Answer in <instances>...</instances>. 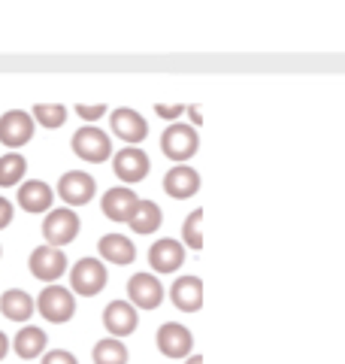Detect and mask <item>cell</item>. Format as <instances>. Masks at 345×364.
I'll return each instance as SVG.
<instances>
[{
    "label": "cell",
    "mask_w": 345,
    "mask_h": 364,
    "mask_svg": "<svg viewBox=\"0 0 345 364\" xmlns=\"http://www.w3.org/2000/svg\"><path fill=\"white\" fill-rule=\"evenodd\" d=\"M109 124H112V134L119 136V140H124L128 146L143 143L146 136H148V122H146V119H143L136 109H131V107L115 109Z\"/></svg>",
    "instance_id": "obj_12"
},
{
    "label": "cell",
    "mask_w": 345,
    "mask_h": 364,
    "mask_svg": "<svg viewBox=\"0 0 345 364\" xmlns=\"http://www.w3.org/2000/svg\"><path fill=\"white\" fill-rule=\"evenodd\" d=\"M164 191L170 198L176 200H185V198H194L200 191V173L188 164H176L172 170H167L164 176Z\"/></svg>",
    "instance_id": "obj_16"
},
{
    "label": "cell",
    "mask_w": 345,
    "mask_h": 364,
    "mask_svg": "<svg viewBox=\"0 0 345 364\" xmlns=\"http://www.w3.org/2000/svg\"><path fill=\"white\" fill-rule=\"evenodd\" d=\"M76 116L85 119V122H97L106 116V107L103 104H76Z\"/></svg>",
    "instance_id": "obj_27"
},
{
    "label": "cell",
    "mask_w": 345,
    "mask_h": 364,
    "mask_svg": "<svg viewBox=\"0 0 345 364\" xmlns=\"http://www.w3.org/2000/svg\"><path fill=\"white\" fill-rule=\"evenodd\" d=\"M33 131H37V122L31 119V112L25 109H9L0 116V143L9 146V149H21L25 143H31Z\"/></svg>",
    "instance_id": "obj_7"
},
{
    "label": "cell",
    "mask_w": 345,
    "mask_h": 364,
    "mask_svg": "<svg viewBox=\"0 0 345 364\" xmlns=\"http://www.w3.org/2000/svg\"><path fill=\"white\" fill-rule=\"evenodd\" d=\"M0 255H4V249H0Z\"/></svg>",
    "instance_id": "obj_34"
},
{
    "label": "cell",
    "mask_w": 345,
    "mask_h": 364,
    "mask_svg": "<svg viewBox=\"0 0 345 364\" xmlns=\"http://www.w3.org/2000/svg\"><path fill=\"white\" fill-rule=\"evenodd\" d=\"M94 191H97V182L91 173H85V170H70V173H64L61 182H58V195L64 198V203L70 210L91 203Z\"/></svg>",
    "instance_id": "obj_9"
},
{
    "label": "cell",
    "mask_w": 345,
    "mask_h": 364,
    "mask_svg": "<svg viewBox=\"0 0 345 364\" xmlns=\"http://www.w3.org/2000/svg\"><path fill=\"white\" fill-rule=\"evenodd\" d=\"M182 243L191 246L194 252L203 249V210H194L185 219V225H182Z\"/></svg>",
    "instance_id": "obj_26"
},
{
    "label": "cell",
    "mask_w": 345,
    "mask_h": 364,
    "mask_svg": "<svg viewBox=\"0 0 345 364\" xmlns=\"http://www.w3.org/2000/svg\"><path fill=\"white\" fill-rule=\"evenodd\" d=\"M91 358H94V364H128V346L115 337L100 340V343H94Z\"/></svg>",
    "instance_id": "obj_24"
},
{
    "label": "cell",
    "mask_w": 345,
    "mask_h": 364,
    "mask_svg": "<svg viewBox=\"0 0 345 364\" xmlns=\"http://www.w3.org/2000/svg\"><path fill=\"white\" fill-rule=\"evenodd\" d=\"M128 298L133 310H158L164 304V286L155 273H133L128 282Z\"/></svg>",
    "instance_id": "obj_8"
},
{
    "label": "cell",
    "mask_w": 345,
    "mask_h": 364,
    "mask_svg": "<svg viewBox=\"0 0 345 364\" xmlns=\"http://www.w3.org/2000/svg\"><path fill=\"white\" fill-rule=\"evenodd\" d=\"M52 200H55V191L49 188V182L43 179H28L21 182L18 188V207L25 213H52Z\"/></svg>",
    "instance_id": "obj_18"
},
{
    "label": "cell",
    "mask_w": 345,
    "mask_h": 364,
    "mask_svg": "<svg viewBox=\"0 0 345 364\" xmlns=\"http://www.w3.org/2000/svg\"><path fill=\"white\" fill-rule=\"evenodd\" d=\"M185 364H203V355H191Z\"/></svg>",
    "instance_id": "obj_33"
},
{
    "label": "cell",
    "mask_w": 345,
    "mask_h": 364,
    "mask_svg": "<svg viewBox=\"0 0 345 364\" xmlns=\"http://www.w3.org/2000/svg\"><path fill=\"white\" fill-rule=\"evenodd\" d=\"M43 364H79L73 352H67V349H52V352H45L43 355Z\"/></svg>",
    "instance_id": "obj_28"
},
{
    "label": "cell",
    "mask_w": 345,
    "mask_h": 364,
    "mask_svg": "<svg viewBox=\"0 0 345 364\" xmlns=\"http://www.w3.org/2000/svg\"><path fill=\"white\" fill-rule=\"evenodd\" d=\"M79 215L70 207H61V210H52L49 215L43 219V237H45V246H55L61 249L67 243H73L79 237Z\"/></svg>",
    "instance_id": "obj_5"
},
{
    "label": "cell",
    "mask_w": 345,
    "mask_h": 364,
    "mask_svg": "<svg viewBox=\"0 0 345 364\" xmlns=\"http://www.w3.org/2000/svg\"><path fill=\"white\" fill-rule=\"evenodd\" d=\"M155 112H158L160 119H167V122H176L182 112H185V107H182V104H158Z\"/></svg>",
    "instance_id": "obj_29"
},
{
    "label": "cell",
    "mask_w": 345,
    "mask_h": 364,
    "mask_svg": "<svg viewBox=\"0 0 345 364\" xmlns=\"http://www.w3.org/2000/svg\"><path fill=\"white\" fill-rule=\"evenodd\" d=\"M136 203H140V198H136L133 188L115 186V188H109L106 195H103L100 210H103V215H106V219H112V222H131Z\"/></svg>",
    "instance_id": "obj_15"
},
{
    "label": "cell",
    "mask_w": 345,
    "mask_h": 364,
    "mask_svg": "<svg viewBox=\"0 0 345 364\" xmlns=\"http://www.w3.org/2000/svg\"><path fill=\"white\" fill-rule=\"evenodd\" d=\"M103 325H106V331L115 340H124V337H131L136 331L140 316H136V310L128 301H112L106 310H103Z\"/></svg>",
    "instance_id": "obj_13"
},
{
    "label": "cell",
    "mask_w": 345,
    "mask_h": 364,
    "mask_svg": "<svg viewBox=\"0 0 345 364\" xmlns=\"http://www.w3.org/2000/svg\"><path fill=\"white\" fill-rule=\"evenodd\" d=\"M170 301L179 313H197L203 306V279L200 277H179L170 289Z\"/></svg>",
    "instance_id": "obj_17"
},
{
    "label": "cell",
    "mask_w": 345,
    "mask_h": 364,
    "mask_svg": "<svg viewBox=\"0 0 345 364\" xmlns=\"http://www.w3.org/2000/svg\"><path fill=\"white\" fill-rule=\"evenodd\" d=\"M6 352H9V337H6L4 331H0V361L6 358Z\"/></svg>",
    "instance_id": "obj_31"
},
{
    "label": "cell",
    "mask_w": 345,
    "mask_h": 364,
    "mask_svg": "<svg viewBox=\"0 0 345 364\" xmlns=\"http://www.w3.org/2000/svg\"><path fill=\"white\" fill-rule=\"evenodd\" d=\"M148 170H152V161H148V155L140 149V146H124L112 155V173L119 176L121 182H143L148 176Z\"/></svg>",
    "instance_id": "obj_6"
},
{
    "label": "cell",
    "mask_w": 345,
    "mask_h": 364,
    "mask_svg": "<svg viewBox=\"0 0 345 364\" xmlns=\"http://www.w3.org/2000/svg\"><path fill=\"white\" fill-rule=\"evenodd\" d=\"M97 252H100V261H106V264H119V267H128V264L136 261V246L131 243V237H124V234L100 237Z\"/></svg>",
    "instance_id": "obj_19"
},
{
    "label": "cell",
    "mask_w": 345,
    "mask_h": 364,
    "mask_svg": "<svg viewBox=\"0 0 345 364\" xmlns=\"http://www.w3.org/2000/svg\"><path fill=\"white\" fill-rule=\"evenodd\" d=\"M13 203H9L4 195H0V231H4V228H9V222H13Z\"/></svg>",
    "instance_id": "obj_30"
},
{
    "label": "cell",
    "mask_w": 345,
    "mask_h": 364,
    "mask_svg": "<svg viewBox=\"0 0 345 364\" xmlns=\"http://www.w3.org/2000/svg\"><path fill=\"white\" fill-rule=\"evenodd\" d=\"M160 222H164V215H160V207L155 200H140L136 203V210H133V215H131V228L136 234H155L158 228H160Z\"/></svg>",
    "instance_id": "obj_22"
},
{
    "label": "cell",
    "mask_w": 345,
    "mask_h": 364,
    "mask_svg": "<svg viewBox=\"0 0 345 364\" xmlns=\"http://www.w3.org/2000/svg\"><path fill=\"white\" fill-rule=\"evenodd\" d=\"M106 282H109V270L100 258H79L70 270V289L76 294H82V298L100 294L106 289Z\"/></svg>",
    "instance_id": "obj_2"
},
{
    "label": "cell",
    "mask_w": 345,
    "mask_h": 364,
    "mask_svg": "<svg viewBox=\"0 0 345 364\" xmlns=\"http://www.w3.org/2000/svg\"><path fill=\"white\" fill-rule=\"evenodd\" d=\"M31 119L43 124V128H61L67 122V107L64 104H37L31 112Z\"/></svg>",
    "instance_id": "obj_25"
},
{
    "label": "cell",
    "mask_w": 345,
    "mask_h": 364,
    "mask_svg": "<svg viewBox=\"0 0 345 364\" xmlns=\"http://www.w3.org/2000/svg\"><path fill=\"white\" fill-rule=\"evenodd\" d=\"M73 152L82 158V161H91V164H103L112 158V140L106 131H100L97 124H85L73 134Z\"/></svg>",
    "instance_id": "obj_4"
},
{
    "label": "cell",
    "mask_w": 345,
    "mask_h": 364,
    "mask_svg": "<svg viewBox=\"0 0 345 364\" xmlns=\"http://www.w3.org/2000/svg\"><path fill=\"white\" fill-rule=\"evenodd\" d=\"M33 304H37L40 316L45 318V322H52V325H64V322H70V318L76 316V298H73V291L64 289V286L43 289L40 298Z\"/></svg>",
    "instance_id": "obj_3"
},
{
    "label": "cell",
    "mask_w": 345,
    "mask_h": 364,
    "mask_svg": "<svg viewBox=\"0 0 345 364\" xmlns=\"http://www.w3.org/2000/svg\"><path fill=\"white\" fill-rule=\"evenodd\" d=\"M197 149H200V136L185 122H172L170 128L160 134V152L176 164H185L188 158L197 155Z\"/></svg>",
    "instance_id": "obj_1"
},
{
    "label": "cell",
    "mask_w": 345,
    "mask_h": 364,
    "mask_svg": "<svg viewBox=\"0 0 345 364\" xmlns=\"http://www.w3.org/2000/svg\"><path fill=\"white\" fill-rule=\"evenodd\" d=\"M33 310H37V304H33V298L28 291L9 289V291L0 294V313H4L9 322H28L33 316Z\"/></svg>",
    "instance_id": "obj_20"
},
{
    "label": "cell",
    "mask_w": 345,
    "mask_h": 364,
    "mask_svg": "<svg viewBox=\"0 0 345 364\" xmlns=\"http://www.w3.org/2000/svg\"><path fill=\"white\" fill-rule=\"evenodd\" d=\"M31 273L43 282H55L61 279L67 273V255L64 249H55V246H37L31 252V261H28Z\"/></svg>",
    "instance_id": "obj_10"
},
{
    "label": "cell",
    "mask_w": 345,
    "mask_h": 364,
    "mask_svg": "<svg viewBox=\"0 0 345 364\" xmlns=\"http://www.w3.org/2000/svg\"><path fill=\"white\" fill-rule=\"evenodd\" d=\"M158 349L167 358H188L194 349V334L182 322H167L158 328Z\"/></svg>",
    "instance_id": "obj_11"
},
{
    "label": "cell",
    "mask_w": 345,
    "mask_h": 364,
    "mask_svg": "<svg viewBox=\"0 0 345 364\" xmlns=\"http://www.w3.org/2000/svg\"><path fill=\"white\" fill-rule=\"evenodd\" d=\"M28 173V161L18 152H6L0 158V188H16Z\"/></svg>",
    "instance_id": "obj_23"
},
{
    "label": "cell",
    "mask_w": 345,
    "mask_h": 364,
    "mask_svg": "<svg viewBox=\"0 0 345 364\" xmlns=\"http://www.w3.org/2000/svg\"><path fill=\"white\" fill-rule=\"evenodd\" d=\"M45 343H49V337H45L43 328L28 325V328H21V331L16 334L13 349H16V355L21 361H33V358H40L45 352Z\"/></svg>",
    "instance_id": "obj_21"
},
{
    "label": "cell",
    "mask_w": 345,
    "mask_h": 364,
    "mask_svg": "<svg viewBox=\"0 0 345 364\" xmlns=\"http://www.w3.org/2000/svg\"><path fill=\"white\" fill-rule=\"evenodd\" d=\"M188 112H191V119H194V124H200V122H203V112H200V107H191Z\"/></svg>",
    "instance_id": "obj_32"
},
{
    "label": "cell",
    "mask_w": 345,
    "mask_h": 364,
    "mask_svg": "<svg viewBox=\"0 0 345 364\" xmlns=\"http://www.w3.org/2000/svg\"><path fill=\"white\" fill-rule=\"evenodd\" d=\"M182 264H185V246L179 240L164 237V240L152 243V249H148V267L155 273H176Z\"/></svg>",
    "instance_id": "obj_14"
}]
</instances>
